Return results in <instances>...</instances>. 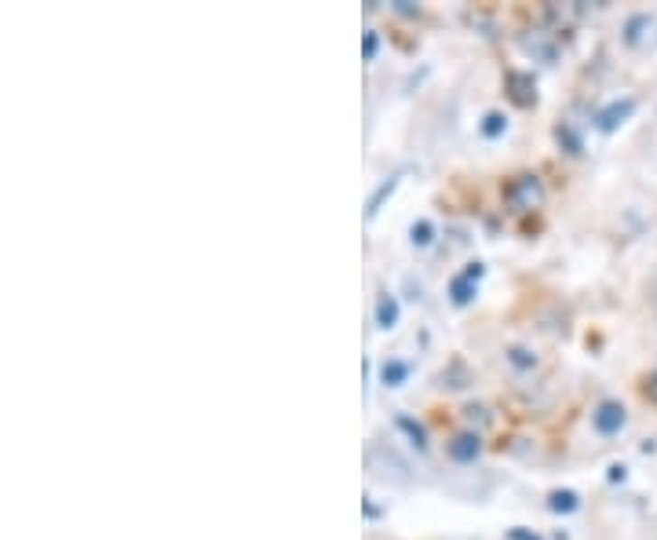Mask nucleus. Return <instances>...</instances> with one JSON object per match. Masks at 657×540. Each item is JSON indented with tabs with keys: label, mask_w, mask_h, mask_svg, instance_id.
Masks as SVG:
<instances>
[{
	"label": "nucleus",
	"mask_w": 657,
	"mask_h": 540,
	"mask_svg": "<svg viewBox=\"0 0 657 540\" xmlns=\"http://www.w3.org/2000/svg\"><path fill=\"white\" fill-rule=\"evenodd\" d=\"M624 424H628V409L621 402H614V398H606V402H599L592 409V427L599 434H617Z\"/></svg>",
	"instance_id": "nucleus-1"
},
{
	"label": "nucleus",
	"mask_w": 657,
	"mask_h": 540,
	"mask_svg": "<svg viewBox=\"0 0 657 540\" xmlns=\"http://www.w3.org/2000/svg\"><path fill=\"white\" fill-rule=\"evenodd\" d=\"M504 194H508V201H512L515 209H533V205H540V198H544V191H540V183H537V175H519V179H512Z\"/></svg>",
	"instance_id": "nucleus-2"
},
{
	"label": "nucleus",
	"mask_w": 657,
	"mask_h": 540,
	"mask_svg": "<svg viewBox=\"0 0 657 540\" xmlns=\"http://www.w3.org/2000/svg\"><path fill=\"white\" fill-rule=\"evenodd\" d=\"M446 453H449V461H456V464H472L479 453H483V442H479V434H456L449 445H446Z\"/></svg>",
	"instance_id": "nucleus-3"
},
{
	"label": "nucleus",
	"mask_w": 657,
	"mask_h": 540,
	"mask_svg": "<svg viewBox=\"0 0 657 540\" xmlns=\"http://www.w3.org/2000/svg\"><path fill=\"white\" fill-rule=\"evenodd\" d=\"M632 110H635V99H614L606 110H599L596 125H599L603 132H614L621 121H628V117H632Z\"/></svg>",
	"instance_id": "nucleus-4"
},
{
	"label": "nucleus",
	"mask_w": 657,
	"mask_h": 540,
	"mask_svg": "<svg viewBox=\"0 0 657 540\" xmlns=\"http://www.w3.org/2000/svg\"><path fill=\"white\" fill-rule=\"evenodd\" d=\"M479 278H483V263H472L460 278H453V285H449L453 303H467V300H472V282H479Z\"/></svg>",
	"instance_id": "nucleus-5"
},
{
	"label": "nucleus",
	"mask_w": 657,
	"mask_h": 540,
	"mask_svg": "<svg viewBox=\"0 0 657 540\" xmlns=\"http://www.w3.org/2000/svg\"><path fill=\"white\" fill-rule=\"evenodd\" d=\"M508 84L519 88V92L512 96L519 107H530V103L537 99V92H533V77H530V73H508Z\"/></svg>",
	"instance_id": "nucleus-6"
},
{
	"label": "nucleus",
	"mask_w": 657,
	"mask_h": 540,
	"mask_svg": "<svg viewBox=\"0 0 657 540\" xmlns=\"http://www.w3.org/2000/svg\"><path fill=\"white\" fill-rule=\"evenodd\" d=\"M377 325H380V329H395V325H399V300H395L391 293H384V296L377 300Z\"/></svg>",
	"instance_id": "nucleus-7"
},
{
	"label": "nucleus",
	"mask_w": 657,
	"mask_h": 540,
	"mask_svg": "<svg viewBox=\"0 0 657 540\" xmlns=\"http://www.w3.org/2000/svg\"><path fill=\"white\" fill-rule=\"evenodd\" d=\"M406 377H409V362H384V369H380V380L388 387H399Z\"/></svg>",
	"instance_id": "nucleus-8"
},
{
	"label": "nucleus",
	"mask_w": 657,
	"mask_h": 540,
	"mask_svg": "<svg viewBox=\"0 0 657 540\" xmlns=\"http://www.w3.org/2000/svg\"><path fill=\"white\" fill-rule=\"evenodd\" d=\"M548 507H551V511H574V507H577V493H570V489H562V493H551Z\"/></svg>",
	"instance_id": "nucleus-9"
},
{
	"label": "nucleus",
	"mask_w": 657,
	"mask_h": 540,
	"mask_svg": "<svg viewBox=\"0 0 657 540\" xmlns=\"http://www.w3.org/2000/svg\"><path fill=\"white\" fill-rule=\"evenodd\" d=\"M504 128H508V117H504V114H497V110H493V114H486V121H483V135L497 139Z\"/></svg>",
	"instance_id": "nucleus-10"
},
{
	"label": "nucleus",
	"mask_w": 657,
	"mask_h": 540,
	"mask_svg": "<svg viewBox=\"0 0 657 540\" xmlns=\"http://www.w3.org/2000/svg\"><path fill=\"white\" fill-rule=\"evenodd\" d=\"M399 427H402V431H409V438H413V445H417V449H424V445H427V442H424V427H417L409 416H402V420H399Z\"/></svg>",
	"instance_id": "nucleus-11"
},
{
	"label": "nucleus",
	"mask_w": 657,
	"mask_h": 540,
	"mask_svg": "<svg viewBox=\"0 0 657 540\" xmlns=\"http://www.w3.org/2000/svg\"><path fill=\"white\" fill-rule=\"evenodd\" d=\"M555 135H558V143H567V146H570V154H581V143H577V135H574L567 125H558V128H555Z\"/></svg>",
	"instance_id": "nucleus-12"
},
{
	"label": "nucleus",
	"mask_w": 657,
	"mask_h": 540,
	"mask_svg": "<svg viewBox=\"0 0 657 540\" xmlns=\"http://www.w3.org/2000/svg\"><path fill=\"white\" fill-rule=\"evenodd\" d=\"M508 358H512V362H515L519 369H530V366H533V354H530V350H522V347H512V350H508Z\"/></svg>",
	"instance_id": "nucleus-13"
},
{
	"label": "nucleus",
	"mask_w": 657,
	"mask_h": 540,
	"mask_svg": "<svg viewBox=\"0 0 657 540\" xmlns=\"http://www.w3.org/2000/svg\"><path fill=\"white\" fill-rule=\"evenodd\" d=\"M413 245H431V223H413Z\"/></svg>",
	"instance_id": "nucleus-14"
},
{
	"label": "nucleus",
	"mask_w": 657,
	"mask_h": 540,
	"mask_svg": "<svg viewBox=\"0 0 657 540\" xmlns=\"http://www.w3.org/2000/svg\"><path fill=\"white\" fill-rule=\"evenodd\" d=\"M646 23H650V19H646V15H635V19H632V23H628V44H635V41H639V30H643V26H646Z\"/></svg>",
	"instance_id": "nucleus-15"
},
{
	"label": "nucleus",
	"mask_w": 657,
	"mask_h": 540,
	"mask_svg": "<svg viewBox=\"0 0 657 540\" xmlns=\"http://www.w3.org/2000/svg\"><path fill=\"white\" fill-rule=\"evenodd\" d=\"M643 395H646V398L657 405V373H650V377L643 380Z\"/></svg>",
	"instance_id": "nucleus-16"
},
{
	"label": "nucleus",
	"mask_w": 657,
	"mask_h": 540,
	"mask_svg": "<svg viewBox=\"0 0 657 540\" xmlns=\"http://www.w3.org/2000/svg\"><path fill=\"white\" fill-rule=\"evenodd\" d=\"M372 55H377V33L369 30V33H365V59H372Z\"/></svg>",
	"instance_id": "nucleus-17"
},
{
	"label": "nucleus",
	"mask_w": 657,
	"mask_h": 540,
	"mask_svg": "<svg viewBox=\"0 0 657 540\" xmlns=\"http://www.w3.org/2000/svg\"><path fill=\"white\" fill-rule=\"evenodd\" d=\"M512 540H537V536H530V533H522V529H515V533H512Z\"/></svg>",
	"instance_id": "nucleus-18"
}]
</instances>
